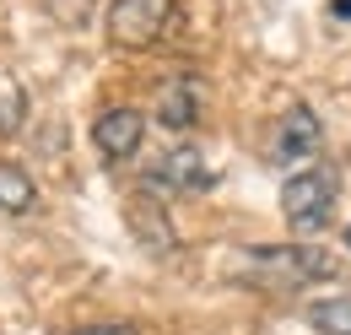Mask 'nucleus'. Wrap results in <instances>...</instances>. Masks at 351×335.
Masks as SVG:
<instances>
[{"label":"nucleus","mask_w":351,"mask_h":335,"mask_svg":"<svg viewBox=\"0 0 351 335\" xmlns=\"http://www.w3.org/2000/svg\"><path fill=\"white\" fill-rule=\"evenodd\" d=\"M27 119V97L22 92H11V97H0V135H11V130H22Z\"/></svg>","instance_id":"nucleus-11"},{"label":"nucleus","mask_w":351,"mask_h":335,"mask_svg":"<svg viewBox=\"0 0 351 335\" xmlns=\"http://www.w3.org/2000/svg\"><path fill=\"white\" fill-rule=\"evenodd\" d=\"M195 114H200V86H195V76H173V82L162 86V97H157V125L189 130Z\"/></svg>","instance_id":"nucleus-7"},{"label":"nucleus","mask_w":351,"mask_h":335,"mask_svg":"<svg viewBox=\"0 0 351 335\" xmlns=\"http://www.w3.org/2000/svg\"><path fill=\"white\" fill-rule=\"evenodd\" d=\"M33 206H38V184L27 178V168L0 163V211L22 216V211H33Z\"/></svg>","instance_id":"nucleus-9"},{"label":"nucleus","mask_w":351,"mask_h":335,"mask_svg":"<svg viewBox=\"0 0 351 335\" xmlns=\"http://www.w3.org/2000/svg\"><path fill=\"white\" fill-rule=\"evenodd\" d=\"M232 276L249 287H265V292H298L313 281H335L341 259L330 249H313V244H260V249H243Z\"/></svg>","instance_id":"nucleus-1"},{"label":"nucleus","mask_w":351,"mask_h":335,"mask_svg":"<svg viewBox=\"0 0 351 335\" xmlns=\"http://www.w3.org/2000/svg\"><path fill=\"white\" fill-rule=\"evenodd\" d=\"M152 184H157V189H211V184H217V173L206 168V157H200L195 146H173L168 157H157Z\"/></svg>","instance_id":"nucleus-6"},{"label":"nucleus","mask_w":351,"mask_h":335,"mask_svg":"<svg viewBox=\"0 0 351 335\" xmlns=\"http://www.w3.org/2000/svg\"><path fill=\"white\" fill-rule=\"evenodd\" d=\"M76 335H135V325H87V330Z\"/></svg>","instance_id":"nucleus-12"},{"label":"nucleus","mask_w":351,"mask_h":335,"mask_svg":"<svg viewBox=\"0 0 351 335\" xmlns=\"http://www.w3.org/2000/svg\"><path fill=\"white\" fill-rule=\"evenodd\" d=\"M335 195H341V173L330 163L319 168H298L287 184H281V216L298 238H313L330 227V211H335Z\"/></svg>","instance_id":"nucleus-2"},{"label":"nucleus","mask_w":351,"mask_h":335,"mask_svg":"<svg viewBox=\"0 0 351 335\" xmlns=\"http://www.w3.org/2000/svg\"><path fill=\"white\" fill-rule=\"evenodd\" d=\"M92 141H97V152H103L108 163H125V157L141 152V141H146V114H141V108H103L97 125H92Z\"/></svg>","instance_id":"nucleus-4"},{"label":"nucleus","mask_w":351,"mask_h":335,"mask_svg":"<svg viewBox=\"0 0 351 335\" xmlns=\"http://www.w3.org/2000/svg\"><path fill=\"white\" fill-rule=\"evenodd\" d=\"M308 325L324 335H351V297H324L308 308Z\"/></svg>","instance_id":"nucleus-10"},{"label":"nucleus","mask_w":351,"mask_h":335,"mask_svg":"<svg viewBox=\"0 0 351 335\" xmlns=\"http://www.w3.org/2000/svg\"><path fill=\"white\" fill-rule=\"evenodd\" d=\"M319 141H324V130H319V114L308 108V103H292L287 108V119H281V130H276V163H303V157H313L319 152Z\"/></svg>","instance_id":"nucleus-5"},{"label":"nucleus","mask_w":351,"mask_h":335,"mask_svg":"<svg viewBox=\"0 0 351 335\" xmlns=\"http://www.w3.org/2000/svg\"><path fill=\"white\" fill-rule=\"evenodd\" d=\"M130 227L141 233V244H152L157 254L173 249V227H168V216H162L157 200H141V195H135V200H130Z\"/></svg>","instance_id":"nucleus-8"},{"label":"nucleus","mask_w":351,"mask_h":335,"mask_svg":"<svg viewBox=\"0 0 351 335\" xmlns=\"http://www.w3.org/2000/svg\"><path fill=\"white\" fill-rule=\"evenodd\" d=\"M346 249H351V227H346Z\"/></svg>","instance_id":"nucleus-14"},{"label":"nucleus","mask_w":351,"mask_h":335,"mask_svg":"<svg viewBox=\"0 0 351 335\" xmlns=\"http://www.w3.org/2000/svg\"><path fill=\"white\" fill-rule=\"evenodd\" d=\"M330 11H335V16H346V22H351V0H330Z\"/></svg>","instance_id":"nucleus-13"},{"label":"nucleus","mask_w":351,"mask_h":335,"mask_svg":"<svg viewBox=\"0 0 351 335\" xmlns=\"http://www.w3.org/2000/svg\"><path fill=\"white\" fill-rule=\"evenodd\" d=\"M173 22V0H108L103 33L114 49H152Z\"/></svg>","instance_id":"nucleus-3"}]
</instances>
